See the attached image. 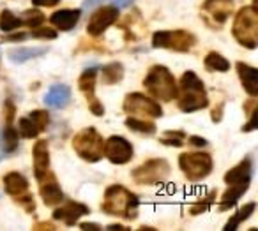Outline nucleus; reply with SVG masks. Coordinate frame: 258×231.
I'll return each mask as SVG.
<instances>
[{
  "instance_id": "23",
  "label": "nucleus",
  "mask_w": 258,
  "mask_h": 231,
  "mask_svg": "<svg viewBox=\"0 0 258 231\" xmlns=\"http://www.w3.org/2000/svg\"><path fill=\"white\" fill-rule=\"evenodd\" d=\"M253 177V161L249 157L240 161L237 166H233L232 170H228L225 173V182L228 184H239V182H247Z\"/></svg>"
},
{
  "instance_id": "20",
  "label": "nucleus",
  "mask_w": 258,
  "mask_h": 231,
  "mask_svg": "<svg viewBox=\"0 0 258 231\" xmlns=\"http://www.w3.org/2000/svg\"><path fill=\"white\" fill-rule=\"evenodd\" d=\"M71 101V89L68 85H53L44 96V104L53 110H62Z\"/></svg>"
},
{
  "instance_id": "22",
  "label": "nucleus",
  "mask_w": 258,
  "mask_h": 231,
  "mask_svg": "<svg viewBox=\"0 0 258 231\" xmlns=\"http://www.w3.org/2000/svg\"><path fill=\"white\" fill-rule=\"evenodd\" d=\"M4 191L13 198H20L29 192V180L18 171H11L4 177Z\"/></svg>"
},
{
  "instance_id": "48",
  "label": "nucleus",
  "mask_w": 258,
  "mask_h": 231,
  "mask_svg": "<svg viewBox=\"0 0 258 231\" xmlns=\"http://www.w3.org/2000/svg\"><path fill=\"white\" fill-rule=\"evenodd\" d=\"M140 231H156V229H154V227H149V226H142Z\"/></svg>"
},
{
  "instance_id": "15",
  "label": "nucleus",
  "mask_w": 258,
  "mask_h": 231,
  "mask_svg": "<svg viewBox=\"0 0 258 231\" xmlns=\"http://www.w3.org/2000/svg\"><path fill=\"white\" fill-rule=\"evenodd\" d=\"M204 15L211 16L214 25H223L233 11V0H205L202 4Z\"/></svg>"
},
{
  "instance_id": "26",
  "label": "nucleus",
  "mask_w": 258,
  "mask_h": 231,
  "mask_svg": "<svg viewBox=\"0 0 258 231\" xmlns=\"http://www.w3.org/2000/svg\"><path fill=\"white\" fill-rule=\"evenodd\" d=\"M204 64H205V69H207V71H212V72H226L230 69V62L226 60L221 53H218V51L207 53Z\"/></svg>"
},
{
  "instance_id": "6",
  "label": "nucleus",
  "mask_w": 258,
  "mask_h": 231,
  "mask_svg": "<svg viewBox=\"0 0 258 231\" xmlns=\"http://www.w3.org/2000/svg\"><path fill=\"white\" fill-rule=\"evenodd\" d=\"M197 44V37L187 30H159L152 36V48L187 53Z\"/></svg>"
},
{
  "instance_id": "41",
  "label": "nucleus",
  "mask_w": 258,
  "mask_h": 231,
  "mask_svg": "<svg viewBox=\"0 0 258 231\" xmlns=\"http://www.w3.org/2000/svg\"><path fill=\"white\" fill-rule=\"evenodd\" d=\"M187 141H189V145H193V146H207V139L205 138H200V136H189V139H187Z\"/></svg>"
},
{
  "instance_id": "11",
  "label": "nucleus",
  "mask_w": 258,
  "mask_h": 231,
  "mask_svg": "<svg viewBox=\"0 0 258 231\" xmlns=\"http://www.w3.org/2000/svg\"><path fill=\"white\" fill-rule=\"evenodd\" d=\"M103 156L113 164H127L133 159V145L122 136H110L104 141Z\"/></svg>"
},
{
  "instance_id": "4",
  "label": "nucleus",
  "mask_w": 258,
  "mask_h": 231,
  "mask_svg": "<svg viewBox=\"0 0 258 231\" xmlns=\"http://www.w3.org/2000/svg\"><path fill=\"white\" fill-rule=\"evenodd\" d=\"M232 34L237 43L247 50H254L258 46V11L254 6L239 9L233 20Z\"/></svg>"
},
{
  "instance_id": "28",
  "label": "nucleus",
  "mask_w": 258,
  "mask_h": 231,
  "mask_svg": "<svg viewBox=\"0 0 258 231\" xmlns=\"http://www.w3.org/2000/svg\"><path fill=\"white\" fill-rule=\"evenodd\" d=\"M254 208H256V203H254V201L246 203V205H244L242 208H239V212H237L235 215H233L232 219H230L228 222L225 224V227H223V229H225V231H233V229H237V226H239L240 222H244L246 219H249L251 213L254 212Z\"/></svg>"
},
{
  "instance_id": "43",
  "label": "nucleus",
  "mask_w": 258,
  "mask_h": 231,
  "mask_svg": "<svg viewBox=\"0 0 258 231\" xmlns=\"http://www.w3.org/2000/svg\"><path fill=\"white\" fill-rule=\"evenodd\" d=\"M34 229H48V231H53V229H57V227H55L51 222H37L36 226H34Z\"/></svg>"
},
{
  "instance_id": "40",
  "label": "nucleus",
  "mask_w": 258,
  "mask_h": 231,
  "mask_svg": "<svg viewBox=\"0 0 258 231\" xmlns=\"http://www.w3.org/2000/svg\"><path fill=\"white\" fill-rule=\"evenodd\" d=\"M60 0H32V6L36 8H55Z\"/></svg>"
},
{
  "instance_id": "12",
  "label": "nucleus",
  "mask_w": 258,
  "mask_h": 231,
  "mask_svg": "<svg viewBox=\"0 0 258 231\" xmlns=\"http://www.w3.org/2000/svg\"><path fill=\"white\" fill-rule=\"evenodd\" d=\"M118 18V9L115 6H104V8L97 9L92 16H90L89 23H87V32L92 37H99L104 34V30L110 29Z\"/></svg>"
},
{
  "instance_id": "25",
  "label": "nucleus",
  "mask_w": 258,
  "mask_h": 231,
  "mask_svg": "<svg viewBox=\"0 0 258 231\" xmlns=\"http://www.w3.org/2000/svg\"><path fill=\"white\" fill-rule=\"evenodd\" d=\"M122 78H124V65L120 62H111V64L104 65L101 71L103 85H115V83L122 82Z\"/></svg>"
},
{
  "instance_id": "5",
  "label": "nucleus",
  "mask_w": 258,
  "mask_h": 231,
  "mask_svg": "<svg viewBox=\"0 0 258 231\" xmlns=\"http://www.w3.org/2000/svg\"><path fill=\"white\" fill-rule=\"evenodd\" d=\"M103 146L104 139L96 127L82 129L73 138V148L78 153L80 159L87 161V163H97L103 159Z\"/></svg>"
},
{
  "instance_id": "1",
  "label": "nucleus",
  "mask_w": 258,
  "mask_h": 231,
  "mask_svg": "<svg viewBox=\"0 0 258 231\" xmlns=\"http://www.w3.org/2000/svg\"><path fill=\"white\" fill-rule=\"evenodd\" d=\"M138 205H140V201H138V196L135 192H131L120 184H113L104 191L101 210L106 215L133 220L138 215Z\"/></svg>"
},
{
  "instance_id": "14",
  "label": "nucleus",
  "mask_w": 258,
  "mask_h": 231,
  "mask_svg": "<svg viewBox=\"0 0 258 231\" xmlns=\"http://www.w3.org/2000/svg\"><path fill=\"white\" fill-rule=\"evenodd\" d=\"M87 213H90V208L87 205L78 201H66L64 205L55 208L51 215H53L55 220H60L66 226H75L80 220V217L87 215Z\"/></svg>"
},
{
  "instance_id": "31",
  "label": "nucleus",
  "mask_w": 258,
  "mask_h": 231,
  "mask_svg": "<svg viewBox=\"0 0 258 231\" xmlns=\"http://www.w3.org/2000/svg\"><path fill=\"white\" fill-rule=\"evenodd\" d=\"M22 23L29 29H37L44 23V15L39 9H29V11L23 13V20Z\"/></svg>"
},
{
  "instance_id": "44",
  "label": "nucleus",
  "mask_w": 258,
  "mask_h": 231,
  "mask_svg": "<svg viewBox=\"0 0 258 231\" xmlns=\"http://www.w3.org/2000/svg\"><path fill=\"white\" fill-rule=\"evenodd\" d=\"M131 2H135V0H115V8L117 9H122V8H127L129 4H131Z\"/></svg>"
},
{
  "instance_id": "9",
  "label": "nucleus",
  "mask_w": 258,
  "mask_h": 231,
  "mask_svg": "<svg viewBox=\"0 0 258 231\" xmlns=\"http://www.w3.org/2000/svg\"><path fill=\"white\" fill-rule=\"evenodd\" d=\"M124 111L129 117H138V118H159L163 117V108L159 106L156 101H152L151 97L144 96L140 92L127 94L122 104Z\"/></svg>"
},
{
  "instance_id": "16",
  "label": "nucleus",
  "mask_w": 258,
  "mask_h": 231,
  "mask_svg": "<svg viewBox=\"0 0 258 231\" xmlns=\"http://www.w3.org/2000/svg\"><path fill=\"white\" fill-rule=\"evenodd\" d=\"M237 74H239V80L242 83L244 90L249 94L251 97L258 96V69L253 67V65H247L244 62H237L235 65Z\"/></svg>"
},
{
  "instance_id": "27",
  "label": "nucleus",
  "mask_w": 258,
  "mask_h": 231,
  "mask_svg": "<svg viewBox=\"0 0 258 231\" xmlns=\"http://www.w3.org/2000/svg\"><path fill=\"white\" fill-rule=\"evenodd\" d=\"M125 125H127L131 131L140 132V134H145V136H152L156 132V124L151 120H145V118L127 117L125 118Z\"/></svg>"
},
{
  "instance_id": "33",
  "label": "nucleus",
  "mask_w": 258,
  "mask_h": 231,
  "mask_svg": "<svg viewBox=\"0 0 258 231\" xmlns=\"http://www.w3.org/2000/svg\"><path fill=\"white\" fill-rule=\"evenodd\" d=\"M214 198H216V191H212L211 194H209L205 199H202V201L195 203V205L189 208V213H191V215H200V213H205L209 208H211L212 203H214Z\"/></svg>"
},
{
  "instance_id": "32",
  "label": "nucleus",
  "mask_w": 258,
  "mask_h": 231,
  "mask_svg": "<svg viewBox=\"0 0 258 231\" xmlns=\"http://www.w3.org/2000/svg\"><path fill=\"white\" fill-rule=\"evenodd\" d=\"M184 138H186V134L182 131H166L165 136L159 139V143H163L166 146H182Z\"/></svg>"
},
{
  "instance_id": "38",
  "label": "nucleus",
  "mask_w": 258,
  "mask_h": 231,
  "mask_svg": "<svg viewBox=\"0 0 258 231\" xmlns=\"http://www.w3.org/2000/svg\"><path fill=\"white\" fill-rule=\"evenodd\" d=\"M27 37L29 36L25 32H15V34H9V36H2L0 41H4V43H20V41H25Z\"/></svg>"
},
{
  "instance_id": "13",
  "label": "nucleus",
  "mask_w": 258,
  "mask_h": 231,
  "mask_svg": "<svg viewBox=\"0 0 258 231\" xmlns=\"http://www.w3.org/2000/svg\"><path fill=\"white\" fill-rule=\"evenodd\" d=\"M39 182V194L46 206H57L64 201V192L57 182V177L50 170L37 178Z\"/></svg>"
},
{
  "instance_id": "29",
  "label": "nucleus",
  "mask_w": 258,
  "mask_h": 231,
  "mask_svg": "<svg viewBox=\"0 0 258 231\" xmlns=\"http://www.w3.org/2000/svg\"><path fill=\"white\" fill-rule=\"evenodd\" d=\"M23 23H22V18L11 13L9 9H4V11L0 13V30L2 32H15L16 29H20Z\"/></svg>"
},
{
  "instance_id": "17",
  "label": "nucleus",
  "mask_w": 258,
  "mask_h": 231,
  "mask_svg": "<svg viewBox=\"0 0 258 231\" xmlns=\"http://www.w3.org/2000/svg\"><path fill=\"white\" fill-rule=\"evenodd\" d=\"M80 16H82L80 9H60V11L53 13L50 16V22L55 29L62 30V32H68V30L75 29L76 23L80 22Z\"/></svg>"
},
{
  "instance_id": "39",
  "label": "nucleus",
  "mask_w": 258,
  "mask_h": 231,
  "mask_svg": "<svg viewBox=\"0 0 258 231\" xmlns=\"http://www.w3.org/2000/svg\"><path fill=\"white\" fill-rule=\"evenodd\" d=\"M15 113H16V108L11 101H8L4 106V122H13L15 120Z\"/></svg>"
},
{
  "instance_id": "19",
  "label": "nucleus",
  "mask_w": 258,
  "mask_h": 231,
  "mask_svg": "<svg viewBox=\"0 0 258 231\" xmlns=\"http://www.w3.org/2000/svg\"><path fill=\"white\" fill-rule=\"evenodd\" d=\"M20 146V134L18 129L13 127V122H4L0 129V150L6 156H13Z\"/></svg>"
},
{
  "instance_id": "37",
  "label": "nucleus",
  "mask_w": 258,
  "mask_h": 231,
  "mask_svg": "<svg viewBox=\"0 0 258 231\" xmlns=\"http://www.w3.org/2000/svg\"><path fill=\"white\" fill-rule=\"evenodd\" d=\"M249 117H251L249 122H247V124L242 127V132H251V131H254V129H256V125H258V110H256V108L251 111Z\"/></svg>"
},
{
  "instance_id": "24",
  "label": "nucleus",
  "mask_w": 258,
  "mask_h": 231,
  "mask_svg": "<svg viewBox=\"0 0 258 231\" xmlns=\"http://www.w3.org/2000/svg\"><path fill=\"white\" fill-rule=\"evenodd\" d=\"M48 48H11L8 51V58L13 64H25V62L32 60V58L43 57L46 55Z\"/></svg>"
},
{
  "instance_id": "34",
  "label": "nucleus",
  "mask_w": 258,
  "mask_h": 231,
  "mask_svg": "<svg viewBox=\"0 0 258 231\" xmlns=\"http://www.w3.org/2000/svg\"><path fill=\"white\" fill-rule=\"evenodd\" d=\"M29 118L37 125L39 131H44V129L48 127V124H50V115H48V111H43V110H36V111H32V113H29Z\"/></svg>"
},
{
  "instance_id": "18",
  "label": "nucleus",
  "mask_w": 258,
  "mask_h": 231,
  "mask_svg": "<svg viewBox=\"0 0 258 231\" xmlns=\"http://www.w3.org/2000/svg\"><path fill=\"white\" fill-rule=\"evenodd\" d=\"M32 156H34V175H36V178H39L41 175H44L50 170V146H48L46 139H39L34 145Z\"/></svg>"
},
{
  "instance_id": "8",
  "label": "nucleus",
  "mask_w": 258,
  "mask_h": 231,
  "mask_svg": "<svg viewBox=\"0 0 258 231\" xmlns=\"http://www.w3.org/2000/svg\"><path fill=\"white\" fill-rule=\"evenodd\" d=\"M170 171L172 170H170L168 161L156 157V159H149L138 168H135L131 171V177L138 185H158L170 177Z\"/></svg>"
},
{
  "instance_id": "35",
  "label": "nucleus",
  "mask_w": 258,
  "mask_h": 231,
  "mask_svg": "<svg viewBox=\"0 0 258 231\" xmlns=\"http://www.w3.org/2000/svg\"><path fill=\"white\" fill-rule=\"evenodd\" d=\"M15 201L18 203L20 206H23V210L29 212V213H32L34 210H36V201H34V196L30 194V192L20 196V198H15Z\"/></svg>"
},
{
  "instance_id": "10",
  "label": "nucleus",
  "mask_w": 258,
  "mask_h": 231,
  "mask_svg": "<svg viewBox=\"0 0 258 231\" xmlns=\"http://www.w3.org/2000/svg\"><path fill=\"white\" fill-rule=\"evenodd\" d=\"M96 78H97V69H94V67L85 69L78 80V89H80V92L85 96L90 113L96 115V117H103L104 106L96 97Z\"/></svg>"
},
{
  "instance_id": "42",
  "label": "nucleus",
  "mask_w": 258,
  "mask_h": 231,
  "mask_svg": "<svg viewBox=\"0 0 258 231\" xmlns=\"http://www.w3.org/2000/svg\"><path fill=\"white\" fill-rule=\"evenodd\" d=\"M80 229H83V231H99L101 226H99V224H96V222H82V224H80Z\"/></svg>"
},
{
  "instance_id": "46",
  "label": "nucleus",
  "mask_w": 258,
  "mask_h": 231,
  "mask_svg": "<svg viewBox=\"0 0 258 231\" xmlns=\"http://www.w3.org/2000/svg\"><path fill=\"white\" fill-rule=\"evenodd\" d=\"M221 111H223V104L218 108V110L212 111V122H219V120H221Z\"/></svg>"
},
{
  "instance_id": "3",
  "label": "nucleus",
  "mask_w": 258,
  "mask_h": 231,
  "mask_svg": "<svg viewBox=\"0 0 258 231\" xmlns=\"http://www.w3.org/2000/svg\"><path fill=\"white\" fill-rule=\"evenodd\" d=\"M144 87L149 90V94L152 97L165 101V103L177 99V94H179V87H177V82L172 72H170V69L159 64L152 65L149 69L147 76L144 80Z\"/></svg>"
},
{
  "instance_id": "30",
  "label": "nucleus",
  "mask_w": 258,
  "mask_h": 231,
  "mask_svg": "<svg viewBox=\"0 0 258 231\" xmlns=\"http://www.w3.org/2000/svg\"><path fill=\"white\" fill-rule=\"evenodd\" d=\"M39 129H37V125L34 124L32 120H30L29 117H23L18 120V134L22 136V138L25 139H32V138H37L39 136Z\"/></svg>"
},
{
  "instance_id": "45",
  "label": "nucleus",
  "mask_w": 258,
  "mask_h": 231,
  "mask_svg": "<svg viewBox=\"0 0 258 231\" xmlns=\"http://www.w3.org/2000/svg\"><path fill=\"white\" fill-rule=\"evenodd\" d=\"M106 229H110V231H129V227L122 226V224H110Z\"/></svg>"
},
{
  "instance_id": "21",
  "label": "nucleus",
  "mask_w": 258,
  "mask_h": 231,
  "mask_svg": "<svg viewBox=\"0 0 258 231\" xmlns=\"http://www.w3.org/2000/svg\"><path fill=\"white\" fill-rule=\"evenodd\" d=\"M249 185H251V180L239 182V184H228V189L223 192L221 201H219V210L226 212V210H230L232 206H235L237 201L240 199V196L249 189Z\"/></svg>"
},
{
  "instance_id": "2",
  "label": "nucleus",
  "mask_w": 258,
  "mask_h": 231,
  "mask_svg": "<svg viewBox=\"0 0 258 231\" xmlns=\"http://www.w3.org/2000/svg\"><path fill=\"white\" fill-rule=\"evenodd\" d=\"M179 110L184 113L200 111L209 106V96L205 92V85L197 72L186 71L179 83Z\"/></svg>"
},
{
  "instance_id": "36",
  "label": "nucleus",
  "mask_w": 258,
  "mask_h": 231,
  "mask_svg": "<svg viewBox=\"0 0 258 231\" xmlns=\"http://www.w3.org/2000/svg\"><path fill=\"white\" fill-rule=\"evenodd\" d=\"M30 36L36 37V39H57V30L48 29V27H43V29H32Z\"/></svg>"
},
{
  "instance_id": "7",
  "label": "nucleus",
  "mask_w": 258,
  "mask_h": 231,
  "mask_svg": "<svg viewBox=\"0 0 258 231\" xmlns=\"http://www.w3.org/2000/svg\"><path fill=\"white\" fill-rule=\"evenodd\" d=\"M179 168L187 180L200 182L211 175L214 163H212V157L205 152H186L179 156Z\"/></svg>"
},
{
  "instance_id": "47",
  "label": "nucleus",
  "mask_w": 258,
  "mask_h": 231,
  "mask_svg": "<svg viewBox=\"0 0 258 231\" xmlns=\"http://www.w3.org/2000/svg\"><path fill=\"white\" fill-rule=\"evenodd\" d=\"M99 2H101V0H85V2H83V8H85V9L94 8V6L99 4Z\"/></svg>"
}]
</instances>
